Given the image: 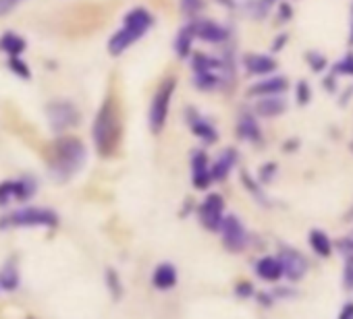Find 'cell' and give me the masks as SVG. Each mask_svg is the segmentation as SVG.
Listing matches in <instances>:
<instances>
[{
    "instance_id": "obj_12",
    "label": "cell",
    "mask_w": 353,
    "mask_h": 319,
    "mask_svg": "<svg viewBox=\"0 0 353 319\" xmlns=\"http://www.w3.org/2000/svg\"><path fill=\"white\" fill-rule=\"evenodd\" d=\"M279 261L283 265V276H287L291 282L301 280L307 272V259L295 249H283L279 255Z\"/></svg>"
},
{
    "instance_id": "obj_7",
    "label": "cell",
    "mask_w": 353,
    "mask_h": 319,
    "mask_svg": "<svg viewBox=\"0 0 353 319\" xmlns=\"http://www.w3.org/2000/svg\"><path fill=\"white\" fill-rule=\"evenodd\" d=\"M219 232L223 234V245L227 247V251L231 253H241L243 249H248L250 245V234H248V228L243 226V222L229 214L223 218V224L219 228Z\"/></svg>"
},
{
    "instance_id": "obj_25",
    "label": "cell",
    "mask_w": 353,
    "mask_h": 319,
    "mask_svg": "<svg viewBox=\"0 0 353 319\" xmlns=\"http://www.w3.org/2000/svg\"><path fill=\"white\" fill-rule=\"evenodd\" d=\"M332 73L336 75V77H353V52H347L345 56H341L336 63H334V67H332Z\"/></svg>"
},
{
    "instance_id": "obj_38",
    "label": "cell",
    "mask_w": 353,
    "mask_h": 319,
    "mask_svg": "<svg viewBox=\"0 0 353 319\" xmlns=\"http://www.w3.org/2000/svg\"><path fill=\"white\" fill-rule=\"evenodd\" d=\"M254 290H252V284H248V282H243V284H239L237 286V294H241V296H250Z\"/></svg>"
},
{
    "instance_id": "obj_19",
    "label": "cell",
    "mask_w": 353,
    "mask_h": 319,
    "mask_svg": "<svg viewBox=\"0 0 353 319\" xmlns=\"http://www.w3.org/2000/svg\"><path fill=\"white\" fill-rule=\"evenodd\" d=\"M194 40H196V30H194V23H188L179 30L174 38V54L179 56L181 60H185L190 54H192V48H194Z\"/></svg>"
},
{
    "instance_id": "obj_40",
    "label": "cell",
    "mask_w": 353,
    "mask_h": 319,
    "mask_svg": "<svg viewBox=\"0 0 353 319\" xmlns=\"http://www.w3.org/2000/svg\"><path fill=\"white\" fill-rule=\"evenodd\" d=\"M349 44L353 46V5H351V34H349Z\"/></svg>"
},
{
    "instance_id": "obj_24",
    "label": "cell",
    "mask_w": 353,
    "mask_h": 319,
    "mask_svg": "<svg viewBox=\"0 0 353 319\" xmlns=\"http://www.w3.org/2000/svg\"><path fill=\"white\" fill-rule=\"evenodd\" d=\"M0 286L5 290H15L19 286V270L15 267L13 261H9L7 265L0 267Z\"/></svg>"
},
{
    "instance_id": "obj_31",
    "label": "cell",
    "mask_w": 353,
    "mask_h": 319,
    "mask_svg": "<svg viewBox=\"0 0 353 319\" xmlns=\"http://www.w3.org/2000/svg\"><path fill=\"white\" fill-rule=\"evenodd\" d=\"M276 164H266V166H262V170H260V181L262 183H270L272 179H274V175H276Z\"/></svg>"
},
{
    "instance_id": "obj_41",
    "label": "cell",
    "mask_w": 353,
    "mask_h": 319,
    "mask_svg": "<svg viewBox=\"0 0 353 319\" xmlns=\"http://www.w3.org/2000/svg\"><path fill=\"white\" fill-rule=\"evenodd\" d=\"M264 3H268V5H270V3H274V0H264Z\"/></svg>"
},
{
    "instance_id": "obj_5",
    "label": "cell",
    "mask_w": 353,
    "mask_h": 319,
    "mask_svg": "<svg viewBox=\"0 0 353 319\" xmlns=\"http://www.w3.org/2000/svg\"><path fill=\"white\" fill-rule=\"evenodd\" d=\"M59 224V216L52 210L46 208H19L0 220V228H32V226H44L54 228Z\"/></svg>"
},
{
    "instance_id": "obj_33",
    "label": "cell",
    "mask_w": 353,
    "mask_h": 319,
    "mask_svg": "<svg viewBox=\"0 0 353 319\" xmlns=\"http://www.w3.org/2000/svg\"><path fill=\"white\" fill-rule=\"evenodd\" d=\"M289 40V36L287 34H281L279 38H274V42H272V50L274 52H279V50H283L285 48V42Z\"/></svg>"
},
{
    "instance_id": "obj_18",
    "label": "cell",
    "mask_w": 353,
    "mask_h": 319,
    "mask_svg": "<svg viewBox=\"0 0 353 319\" xmlns=\"http://www.w3.org/2000/svg\"><path fill=\"white\" fill-rule=\"evenodd\" d=\"M237 135H239V139L250 141V143L262 141V129H260V122H258L254 112H241L239 114V118H237Z\"/></svg>"
},
{
    "instance_id": "obj_34",
    "label": "cell",
    "mask_w": 353,
    "mask_h": 319,
    "mask_svg": "<svg viewBox=\"0 0 353 319\" xmlns=\"http://www.w3.org/2000/svg\"><path fill=\"white\" fill-rule=\"evenodd\" d=\"M339 249L345 251V253H349V255H353V239H343V241H339Z\"/></svg>"
},
{
    "instance_id": "obj_15",
    "label": "cell",
    "mask_w": 353,
    "mask_h": 319,
    "mask_svg": "<svg viewBox=\"0 0 353 319\" xmlns=\"http://www.w3.org/2000/svg\"><path fill=\"white\" fill-rule=\"evenodd\" d=\"M243 67H245V71H248L250 75H254V77H266V75L276 73L279 63H276L272 56H268V54H258V52H254V54H245V56H243Z\"/></svg>"
},
{
    "instance_id": "obj_29",
    "label": "cell",
    "mask_w": 353,
    "mask_h": 319,
    "mask_svg": "<svg viewBox=\"0 0 353 319\" xmlns=\"http://www.w3.org/2000/svg\"><path fill=\"white\" fill-rule=\"evenodd\" d=\"M179 3H181L183 15H188V17H196L198 11L202 9V0H179Z\"/></svg>"
},
{
    "instance_id": "obj_20",
    "label": "cell",
    "mask_w": 353,
    "mask_h": 319,
    "mask_svg": "<svg viewBox=\"0 0 353 319\" xmlns=\"http://www.w3.org/2000/svg\"><path fill=\"white\" fill-rule=\"evenodd\" d=\"M152 284L158 290H170L176 284V267L172 263L156 265V270L152 274Z\"/></svg>"
},
{
    "instance_id": "obj_6",
    "label": "cell",
    "mask_w": 353,
    "mask_h": 319,
    "mask_svg": "<svg viewBox=\"0 0 353 319\" xmlns=\"http://www.w3.org/2000/svg\"><path fill=\"white\" fill-rule=\"evenodd\" d=\"M46 116L50 122V129L54 133H63L69 131L73 126L79 124V110L73 102L69 100H54L46 106Z\"/></svg>"
},
{
    "instance_id": "obj_30",
    "label": "cell",
    "mask_w": 353,
    "mask_h": 319,
    "mask_svg": "<svg viewBox=\"0 0 353 319\" xmlns=\"http://www.w3.org/2000/svg\"><path fill=\"white\" fill-rule=\"evenodd\" d=\"M343 284L347 290H353V255H349L345 272H343Z\"/></svg>"
},
{
    "instance_id": "obj_2",
    "label": "cell",
    "mask_w": 353,
    "mask_h": 319,
    "mask_svg": "<svg viewBox=\"0 0 353 319\" xmlns=\"http://www.w3.org/2000/svg\"><path fill=\"white\" fill-rule=\"evenodd\" d=\"M121 137H123V122H121L119 104L112 96H106V100L98 108V114L92 126V139H94L96 151L102 157H110L117 151Z\"/></svg>"
},
{
    "instance_id": "obj_37",
    "label": "cell",
    "mask_w": 353,
    "mask_h": 319,
    "mask_svg": "<svg viewBox=\"0 0 353 319\" xmlns=\"http://www.w3.org/2000/svg\"><path fill=\"white\" fill-rule=\"evenodd\" d=\"M334 83H336V75L332 73V75H328L326 79H322V85L328 89V91H334Z\"/></svg>"
},
{
    "instance_id": "obj_22",
    "label": "cell",
    "mask_w": 353,
    "mask_h": 319,
    "mask_svg": "<svg viewBox=\"0 0 353 319\" xmlns=\"http://www.w3.org/2000/svg\"><path fill=\"white\" fill-rule=\"evenodd\" d=\"M28 48V42L26 38L17 36V34H5L3 38H0V50L7 52L9 56H21Z\"/></svg>"
},
{
    "instance_id": "obj_23",
    "label": "cell",
    "mask_w": 353,
    "mask_h": 319,
    "mask_svg": "<svg viewBox=\"0 0 353 319\" xmlns=\"http://www.w3.org/2000/svg\"><path fill=\"white\" fill-rule=\"evenodd\" d=\"M307 241H310L312 251H314L318 257H328V255L332 253V241L328 239L326 232H322V230H312L310 236H307Z\"/></svg>"
},
{
    "instance_id": "obj_1",
    "label": "cell",
    "mask_w": 353,
    "mask_h": 319,
    "mask_svg": "<svg viewBox=\"0 0 353 319\" xmlns=\"http://www.w3.org/2000/svg\"><path fill=\"white\" fill-rule=\"evenodd\" d=\"M85 145L77 137H59L52 143L48 157V173L57 183H67L85 164Z\"/></svg>"
},
{
    "instance_id": "obj_27",
    "label": "cell",
    "mask_w": 353,
    "mask_h": 319,
    "mask_svg": "<svg viewBox=\"0 0 353 319\" xmlns=\"http://www.w3.org/2000/svg\"><path fill=\"white\" fill-rule=\"evenodd\" d=\"M295 102L299 106H307L312 102V87L307 81H297L295 85Z\"/></svg>"
},
{
    "instance_id": "obj_36",
    "label": "cell",
    "mask_w": 353,
    "mask_h": 319,
    "mask_svg": "<svg viewBox=\"0 0 353 319\" xmlns=\"http://www.w3.org/2000/svg\"><path fill=\"white\" fill-rule=\"evenodd\" d=\"M17 3V0H0V15H5L13 9V5Z\"/></svg>"
},
{
    "instance_id": "obj_9",
    "label": "cell",
    "mask_w": 353,
    "mask_h": 319,
    "mask_svg": "<svg viewBox=\"0 0 353 319\" xmlns=\"http://www.w3.org/2000/svg\"><path fill=\"white\" fill-rule=\"evenodd\" d=\"M225 218V199L219 193H210L206 195V199L200 206V222L206 230L210 232H219L221 224Z\"/></svg>"
},
{
    "instance_id": "obj_39",
    "label": "cell",
    "mask_w": 353,
    "mask_h": 319,
    "mask_svg": "<svg viewBox=\"0 0 353 319\" xmlns=\"http://www.w3.org/2000/svg\"><path fill=\"white\" fill-rule=\"evenodd\" d=\"M291 15H293V13H291V7H289V5H281V19L287 21V19H291Z\"/></svg>"
},
{
    "instance_id": "obj_35",
    "label": "cell",
    "mask_w": 353,
    "mask_h": 319,
    "mask_svg": "<svg viewBox=\"0 0 353 319\" xmlns=\"http://www.w3.org/2000/svg\"><path fill=\"white\" fill-rule=\"evenodd\" d=\"M339 319H353V302H347V305L341 309Z\"/></svg>"
},
{
    "instance_id": "obj_11",
    "label": "cell",
    "mask_w": 353,
    "mask_h": 319,
    "mask_svg": "<svg viewBox=\"0 0 353 319\" xmlns=\"http://www.w3.org/2000/svg\"><path fill=\"white\" fill-rule=\"evenodd\" d=\"M289 89V79L285 75H266L254 85H250L248 96L252 98H264V96H281Z\"/></svg>"
},
{
    "instance_id": "obj_16",
    "label": "cell",
    "mask_w": 353,
    "mask_h": 319,
    "mask_svg": "<svg viewBox=\"0 0 353 319\" xmlns=\"http://www.w3.org/2000/svg\"><path fill=\"white\" fill-rule=\"evenodd\" d=\"M237 149H233V147H227V149H223L221 153H219V157L214 160V164H210V175H212V181H219V183H223L229 175H231V170L235 168V164H237Z\"/></svg>"
},
{
    "instance_id": "obj_8",
    "label": "cell",
    "mask_w": 353,
    "mask_h": 319,
    "mask_svg": "<svg viewBox=\"0 0 353 319\" xmlns=\"http://www.w3.org/2000/svg\"><path fill=\"white\" fill-rule=\"evenodd\" d=\"M38 189V183L30 177H21L17 181L0 183V208L9 206L11 201H28Z\"/></svg>"
},
{
    "instance_id": "obj_21",
    "label": "cell",
    "mask_w": 353,
    "mask_h": 319,
    "mask_svg": "<svg viewBox=\"0 0 353 319\" xmlns=\"http://www.w3.org/2000/svg\"><path fill=\"white\" fill-rule=\"evenodd\" d=\"M256 274L266 282H276L283 278V265H281L279 257H262L256 263Z\"/></svg>"
},
{
    "instance_id": "obj_3",
    "label": "cell",
    "mask_w": 353,
    "mask_h": 319,
    "mask_svg": "<svg viewBox=\"0 0 353 319\" xmlns=\"http://www.w3.org/2000/svg\"><path fill=\"white\" fill-rule=\"evenodd\" d=\"M154 23V17L150 15L148 9L135 7L123 17V25L119 32L112 34L108 40V54L110 56H121L125 54L137 40H141Z\"/></svg>"
},
{
    "instance_id": "obj_28",
    "label": "cell",
    "mask_w": 353,
    "mask_h": 319,
    "mask_svg": "<svg viewBox=\"0 0 353 319\" xmlns=\"http://www.w3.org/2000/svg\"><path fill=\"white\" fill-rule=\"evenodd\" d=\"M9 67H11V71H13L17 77H21V79H30V77H32V71H30V67L26 65V60H23L21 56H11Z\"/></svg>"
},
{
    "instance_id": "obj_26",
    "label": "cell",
    "mask_w": 353,
    "mask_h": 319,
    "mask_svg": "<svg viewBox=\"0 0 353 319\" xmlns=\"http://www.w3.org/2000/svg\"><path fill=\"white\" fill-rule=\"evenodd\" d=\"M305 63H307V67H310L314 73H322V71L328 67L326 56H324L322 52H316V50H310V52L305 54Z\"/></svg>"
},
{
    "instance_id": "obj_10",
    "label": "cell",
    "mask_w": 353,
    "mask_h": 319,
    "mask_svg": "<svg viewBox=\"0 0 353 319\" xmlns=\"http://www.w3.org/2000/svg\"><path fill=\"white\" fill-rule=\"evenodd\" d=\"M192 183L200 191L208 189L214 183L210 175V157L204 149H196L192 153Z\"/></svg>"
},
{
    "instance_id": "obj_17",
    "label": "cell",
    "mask_w": 353,
    "mask_h": 319,
    "mask_svg": "<svg viewBox=\"0 0 353 319\" xmlns=\"http://www.w3.org/2000/svg\"><path fill=\"white\" fill-rule=\"evenodd\" d=\"M188 120H190V129H192V133L198 137V139H202L204 143H216V139H219V133H216V129H214V124L208 120V118H204L202 114H198V112H194V108H190V112H188Z\"/></svg>"
},
{
    "instance_id": "obj_32",
    "label": "cell",
    "mask_w": 353,
    "mask_h": 319,
    "mask_svg": "<svg viewBox=\"0 0 353 319\" xmlns=\"http://www.w3.org/2000/svg\"><path fill=\"white\" fill-rule=\"evenodd\" d=\"M108 282H110V290L114 292V296H119L121 294V282L117 280V274H114V270H108Z\"/></svg>"
},
{
    "instance_id": "obj_14",
    "label": "cell",
    "mask_w": 353,
    "mask_h": 319,
    "mask_svg": "<svg viewBox=\"0 0 353 319\" xmlns=\"http://www.w3.org/2000/svg\"><path fill=\"white\" fill-rule=\"evenodd\" d=\"M287 108H289V102H287L285 94H281V96H264V98H258V102L254 106V114L262 116V118H276V116L285 114Z\"/></svg>"
},
{
    "instance_id": "obj_13",
    "label": "cell",
    "mask_w": 353,
    "mask_h": 319,
    "mask_svg": "<svg viewBox=\"0 0 353 319\" xmlns=\"http://www.w3.org/2000/svg\"><path fill=\"white\" fill-rule=\"evenodd\" d=\"M194 30H196V38L208 44H225L229 40V30L212 19L194 21Z\"/></svg>"
},
{
    "instance_id": "obj_42",
    "label": "cell",
    "mask_w": 353,
    "mask_h": 319,
    "mask_svg": "<svg viewBox=\"0 0 353 319\" xmlns=\"http://www.w3.org/2000/svg\"><path fill=\"white\" fill-rule=\"evenodd\" d=\"M30 319H34V317H30Z\"/></svg>"
},
{
    "instance_id": "obj_4",
    "label": "cell",
    "mask_w": 353,
    "mask_h": 319,
    "mask_svg": "<svg viewBox=\"0 0 353 319\" xmlns=\"http://www.w3.org/2000/svg\"><path fill=\"white\" fill-rule=\"evenodd\" d=\"M174 89H176V79H174V77H166V79L158 85V89H156V94H154V98H152V102H150L148 122H150V131H152L154 135L162 133V129H164V124H166V118H168V112H170V102H172Z\"/></svg>"
}]
</instances>
